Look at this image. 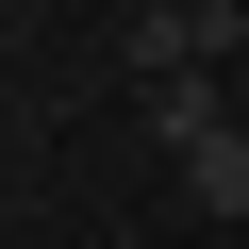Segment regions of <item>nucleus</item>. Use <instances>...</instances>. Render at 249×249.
Wrapping results in <instances>:
<instances>
[{"mask_svg":"<svg viewBox=\"0 0 249 249\" xmlns=\"http://www.w3.org/2000/svg\"><path fill=\"white\" fill-rule=\"evenodd\" d=\"M116 50H133V83H183V67H232L249 17H232V0H133V34H116Z\"/></svg>","mask_w":249,"mask_h":249,"instance_id":"obj_1","label":"nucleus"},{"mask_svg":"<svg viewBox=\"0 0 249 249\" xmlns=\"http://www.w3.org/2000/svg\"><path fill=\"white\" fill-rule=\"evenodd\" d=\"M183 216H216V232H249V116L183 150Z\"/></svg>","mask_w":249,"mask_h":249,"instance_id":"obj_2","label":"nucleus"},{"mask_svg":"<svg viewBox=\"0 0 249 249\" xmlns=\"http://www.w3.org/2000/svg\"><path fill=\"white\" fill-rule=\"evenodd\" d=\"M150 100V133H166V166L199 150V133H232V100H216V67H183V83H133Z\"/></svg>","mask_w":249,"mask_h":249,"instance_id":"obj_3","label":"nucleus"},{"mask_svg":"<svg viewBox=\"0 0 249 249\" xmlns=\"http://www.w3.org/2000/svg\"><path fill=\"white\" fill-rule=\"evenodd\" d=\"M199 249H249V232H199Z\"/></svg>","mask_w":249,"mask_h":249,"instance_id":"obj_4","label":"nucleus"}]
</instances>
